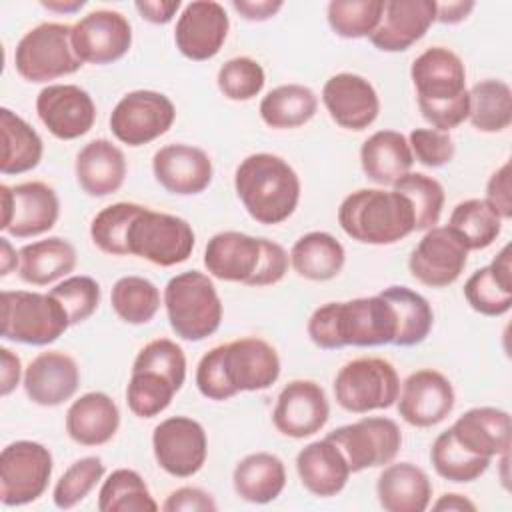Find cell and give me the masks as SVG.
Returning <instances> with one entry per match:
<instances>
[{"label": "cell", "instance_id": "cell-3", "mask_svg": "<svg viewBox=\"0 0 512 512\" xmlns=\"http://www.w3.org/2000/svg\"><path fill=\"white\" fill-rule=\"evenodd\" d=\"M204 266L218 280L260 288L278 284L286 276L290 254L274 240L224 230L206 242Z\"/></svg>", "mask_w": 512, "mask_h": 512}, {"label": "cell", "instance_id": "cell-57", "mask_svg": "<svg viewBox=\"0 0 512 512\" xmlns=\"http://www.w3.org/2000/svg\"><path fill=\"white\" fill-rule=\"evenodd\" d=\"M180 0H138L134 8L150 24H168L180 10Z\"/></svg>", "mask_w": 512, "mask_h": 512}, {"label": "cell", "instance_id": "cell-10", "mask_svg": "<svg viewBox=\"0 0 512 512\" xmlns=\"http://www.w3.org/2000/svg\"><path fill=\"white\" fill-rule=\"evenodd\" d=\"M196 234L188 220L144 208L128 230V254L170 268L190 258Z\"/></svg>", "mask_w": 512, "mask_h": 512}, {"label": "cell", "instance_id": "cell-12", "mask_svg": "<svg viewBox=\"0 0 512 512\" xmlns=\"http://www.w3.org/2000/svg\"><path fill=\"white\" fill-rule=\"evenodd\" d=\"M174 120L176 108L166 94L132 90L116 102L108 124L118 142L138 148L166 134Z\"/></svg>", "mask_w": 512, "mask_h": 512}, {"label": "cell", "instance_id": "cell-54", "mask_svg": "<svg viewBox=\"0 0 512 512\" xmlns=\"http://www.w3.org/2000/svg\"><path fill=\"white\" fill-rule=\"evenodd\" d=\"M164 512H214L218 510V504L210 492L198 486H180L172 490L164 504Z\"/></svg>", "mask_w": 512, "mask_h": 512}, {"label": "cell", "instance_id": "cell-51", "mask_svg": "<svg viewBox=\"0 0 512 512\" xmlns=\"http://www.w3.org/2000/svg\"><path fill=\"white\" fill-rule=\"evenodd\" d=\"M50 294L62 304V308L68 314L70 326L86 322L100 306L102 290L100 284L86 274L68 276L62 282H58Z\"/></svg>", "mask_w": 512, "mask_h": 512}, {"label": "cell", "instance_id": "cell-20", "mask_svg": "<svg viewBox=\"0 0 512 512\" xmlns=\"http://www.w3.org/2000/svg\"><path fill=\"white\" fill-rule=\"evenodd\" d=\"M36 114L58 140H76L96 122L92 96L76 84H48L36 96Z\"/></svg>", "mask_w": 512, "mask_h": 512}, {"label": "cell", "instance_id": "cell-52", "mask_svg": "<svg viewBox=\"0 0 512 512\" xmlns=\"http://www.w3.org/2000/svg\"><path fill=\"white\" fill-rule=\"evenodd\" d=\"M132 370H154L168 378L176 390H180L186 380V354L174 340L154 338L140 348Z\"/></svg>", "mask_w": 512, "mask_h": 512}, {"label": "cell", "instance_id": "cell-25", "mask_svg": "<svg viewBox=\"0 0 512 512\" xmlns=\"http://www.w3.org/2000/svg\"><path fill=\"white\" fill-rule=\"evenodd\" d=\"M434 22L436 0H386L370 42L382 52H404L424 38Z\"/></svg>", "mask_w": 512, "mask_h": 512}, {"label": "cell", "instance_id": "cell-39", "mask_svg": "<svg viewBox=\"0 0 512 512\" xmlns=\"http://www.w3.org/2000/svg\"><path fill=\"white\" fill-rule=\"evenodd\" d=\"M380 294L392 304L396 314L398 330L394 346H416L424 342L434 324L430 302L408 286H388Z\"/></svg>", "mask_w": 512, "mask_h": 512}, {"label": "cell", "instance_id": "cell-32", "mask_svg": "<svg viewBox=\"0 0 512 512\" xmlns=\"http://www.w3.org/2000/svg\"><path fill=\"white\" fill-rule=\"evenodd\" d=\"M464 298L482 316H502L512 308V260L506 244L488 266L470 274L464 284Z\"/></svg>", "mask_w": 512, "mask_h": 512}, {"label": "cell", "instance_id": "cell-24", "mask_svg": "<svg viewBox=\"0 0 512 512\" xmlns=\"http://www.w3.org/2000/svg\"><path fill=\"white\" fill-rule=\"evenodd\" d=\"M152 172L166 192L176 196H194L210 186L214 166L202 148L176 142L154 152Z\"/></svg>", "mask_w": 512, "mask_h": 512}, {"label": "cell", "instance_id": "cell-44", "mask_svg": "<svg viewBox=\"0 0 512 512\" xmlns=\"http://www.w3.org/2000/svg\"><path fill=\"white\" fill-rule=\"evenodd\" d=\"M430 462L440 478L456 484H468L478 480L488 470L492 458L478 456L462 448L448 428L432 442Z\"/></svg>", "mask_w": 512, "mask_h": 512}, {"label": "cell", "instance_id": "cell-8", "mask_svg": "<svg viewBox=\"0 0 512 512\" xmlns=\"http://www.w3.org/2000/svg\"><path fill=\"white\" fill-rule=\"evenodd\" d=\"M400 378L394 364L380 356H360L346 362L334 376V398L352 414L386 410L396 404Z\"/></svg>", "mask_w": 512, "mask_h": 512}, {"label": "cell", "instance_id": "cell-48", "mask_svg": "<svg viewBox=\"0 0 512 512\" xmlns=\"http://www.w3.org/2000/svg\"><path fill=\"white\" fill-rule=\"evenodd\" d=\"M178 390L174 384L154 370H132L126 386V404L138 418H154L162 414Z\"/></svg>", "mask_w": 512, "mask_h": 512}, {"label": "cell", "instance_id": "cell-56", "mask_svg": "<svg viewBox=\"0 0 512 512\" xmlns=\"http://www.w3.org/2000/svg\"><path fill=\"white\" fill-rule=\"evenodd\" d=\"M282 0H232V8L248 22H264L282 10Z\"/></svg>", "mask_w": 512, "mask_h": 512}, {"label": "cell", "instance_id": "cell-6", "mask_svg": "<svg viewBox=\"0 0 512 512\" xmlns=\"http://www.w3.org/2000/svg\"><path fill=\"white\" fill-rule=\"evenodd\" d=\"M162 302L174 334L188 342L212 336L222 324V300L212 278L200 270L176 274L164 286Z\"/></svg>", "mask_w": 512, "mask_h": 512}, {"label": "cell", "instance_id": "cell-35", "mask_svg": "<svg viewBox=\"0 0 512 512\" xmlns=\"http://www.w3.org/2000/svg\"><path fill=\"white\" fill-rule=\"evenodd\" d=\"M234 492L250 504H268L276 500L286 486L284 462L270 452L244 456L232 472Z\"/></svg>", "mask_w": 512, "mask_h": 512}, {"label": "cell", "instance_id": "cell-7", "mask_svg": "<svg viewBox=\"0 0 512 512\" xmlns=\"http://www.w3.org/2000/svg\"><path fill=\"white\" fill-rule=\"evenodd\" d=\"M0 308V332L10 342L48 346L70 328L66 310L50 292L4 290Z\"/></svg>", "mask_w": 512, "mask_h": 512}, {"label": "cell", "instance_id": "cell-9", "mask_svg": "<svg viewBox=\"0 0 512 512\" xmlns=\"http://www.w3.org/2000/svg\"><path fill=\"white\" fill-rule=\"evenodd\" d=\"M16 72L26 82H48L82 68V60L72 46V26L62 22H42L30 28L14 50Z\"/></svg>", "mask_w": 512, "mask_h": 512}, {"label": "cell", "instance_id": "cell-33", "mask_svg": "<svg viewBox=\"0 0 512 512\" xmlns=\"http://www.w3.org/2000/svg\"><path fill=\"white\" fill-rule=\"evenodd\" d=\"M414 156L408 138L396 130H378L360 146V166L368 180L378 186H394L412 172Z\"/></svg>", "mask_w": 512, "mask_h": 512}, {"label": "cell", "instance_id": "cell-14", "mask_svg": "<svg viewBox=\"0 0 512 512\" xmlns=\"http://www.w3.org/2000/svg\"><path fill=\"white\" fill-rule=\"evenodd\" d=\"M0 230L14 238L40 236L54 228L60 216V200L52 186L40 180L16 186H0Z\"/></svg>", "mask_w": 512, "mask_h": 512}, {"label": "cell", "instance_id": "cell-58", "mask_svg": "<svg viewBox=\"0 0 512 512\" xmlns=\"http://www.w3.org/2000/svg\"><path fill=\"white\" fill-rule=\"evenodd\" d=\"M0 394L8 396L10 392L16 390V386L20 384L22 376V362L18 358V354H14L10 348L2 346L0 348Z\"/></svg>", "mask_w": 512, "mask_h": 512}, {"label": "cell", "instance_id": "cell-45", "mask_svg": "<svg viewBox=\"0 0 512 512\" xmlns=\"http://www.w3.org/2000/svg\"><path fill=\"white\" fill-rule=\"evenodd\" d=\"M146 206L136 202H116L102 208L90 222V238L98 250L110 256L128 254V230Z\"/></svg>", "mask_w": 512, "mask_h": 512}, {"label": "cell", "instance_id": "cell-15", "mask_svg": "<svg viewBox=\"0 0 512 512\" xmlns=\"http://www.w3.org/2000/svg\"><path fill=\"white\" fill-rule=\"evenodd\" d=\"M152 452L166 474L174 478H190L198 474L206 462V430L190 416H170L154 426Z\"/></svg>", "mask_w": 512, "mask_h": 512}, {"label": "cell", "instance_id": "cell-60", "mask_svg": "<svg viewBox=\"0 0 512 512\" xmlns=\"http://www.w3.org/2000/svg\"><path fill=\"white\" fill-rule=\"evenodd\" d=\"M432 510H438V512H476V504L464 494L446 492L432 504Z\"/></svg>", "mask_w": 512, "mask_h": 512}, {"label": "cell", "instance_id": "cell-62", "mask_svg": "<svg viewBox=\"0 0 512 512\" xmlns=\"http://www.w3.org/2000/svg\"><path fill=\"white\" fill-rule=\"evenodd\" d=\"M40 6L58 14H74L86 6L84 0H40Z\"/></svg>", "mask_w": 512, "mask_h": 512}, {"label": "cell", "instance_id": "cell-61", "mask_svg": "<svg viewBox=\"0 0 512 512\" xmlns=\"http://www.w3.org/2000/svg\"><path fill=\"white\" fill-rule=\"evenodd\" d=\"M20 252H16L8 238H0V276H8L12 270H18Z\"/></svg>", "mask_w": 512, "mask_h": 512}, {"label": "cell", "instance_id": "cell-47", "mask_svg": "<svg viewBox=\"0 0 512 512\" xmlns=\"http://www.w3.org/2000/svg\"><path fill=\"white\" fill-rule=\"evenodd\" d=\"M384 10L382 0H332L326 18L332 32L340 38H370Z\"/></svg>", "mask_w": 512, "mask_h": 512}, {"label": "cell", "instance_id": "cell-50", "mask_svg": "<svg viewBox=\"0 0 512 512\" xmlns=\"http://www.w3.org/2000/svg\"><path fill=\"white\" fill-rule=\"evenodd\" d=\"M216 84L228 100L248 102L262 92L266 72L258 60L250 56H236L220 66Z\"/></svg>", "mask_w": 512, "mask_h": 512}, {"label": "cell", "instance_id": "cell-4", "mask_svg": "<svg viewBox=\"0 0 512 512\" xmlns=\"http://www.w3.org/2000/svg\"><path fill=\"white\" fill-rule=\"evenodd\" d=\"M234 188L250 218L266 226L288 220L298 208L302 190L296 170L270 152L246 156L234 172Z\"/></svg>", "mask_w": 512, "mask_h": 512}, {"label": "cell", "instance_id": "cell-41", "mask_svg": "<svg viewBox=\"0 0 512 512\" xmlns=\"http://www.w3.org/2000/svg\"><path fill=\"white\" fill-rule=\"evenodd\" d=\"M502 222L484 198H468L452 208L448 226L464 240L468 250H484L500 236Z\"/></svg>", "mask_w": 512, "mask_h": 512}, {"label": "cell", "instance_id": "cell-59", "mask_svg": "<svg viewBox=\"0 0 512 512\" xmlns=\"http://www.w3.org/2000/svg\"><path fill=\"white\" fill-rule=\"evenodd\" d=\"M474 2L470 0H454V2H436V22L442 24H460L474 10Z\"/></svg>", "mask_w": 512, "mask_h": 512}, {"label": "cell", "instance_id": "cell-23", "mask_svg": "<svg viewBox=\"0 0 512 512\" xmlns=\"http://www.w3.org/2000/svg\"><path fill=\"white\" fill-rule=\"evenodd\" d=\"M322 102L330 118L344 130L362 132L380 114L376 88L360 74L338 72L324 82Z\"/></svg>", "mask_w": 512, "mask_h": 512}, {"label": "cell", "instance_id": "cell-29", "mask_svg": "<svg viewBox=\"0 0 512 512\" xmlns=\"http://www.w3.org/2000/svg\"><path fill=\"white\" fill-rule=\"evenodd\" d=\"M456 442L472 454L494 458L510 450V414L494 406L466 410L450 426Z\"/></svg>", "mask_w": 512, "mask_h": 512}, {"label": "cell", "instance_id": "cell-27", "mask_svg": "<svg viewBox=\"0 0 512 512\" xmlns=\"http://www.w3.org/2000/svg\"><path fill=\"white\" fill-rule=\"evenodd\" d=\"M126 172L124 152L108 138L90 140L78 150L74 160L76 182L92 198L118 192L126 180Z\"/></svg>", "mask_w": 512, "mask_h": 512}, {"label": "cell", "instance_id": "cell-46", "mask_svg": "<svg viewBox=\"0 0 512 512\" xmlns=\"http://www.w3.org/2000/svg\"><path fill=\"white\" fill-rule=\"evenodd\" d=\"M392 190L410 200L414 210V230H430L438 224L446 196L436 178L422 172H408L394 182Z\"/></svg>", "mask_w": 512, "mask_h": 512}, {"label": "cell", "instance_id": "cell-21", "mask_svg": "<svg viewBox=\"0 0 512 512\" xmlns=\"http://www.w3.org/2000/svg\"><path fill=\"white\" fill-rule=\"evenodd\" d=\"M330 418V402L324 388L314 380H292L276 398L272 410L274 428L288 438H310Z\"/></svg>", "mask_w": 512, "mask_h": 512}, {"label": "cell", "instance_id": "cell-5", "mask_svg": "<svg viewBox=\"0 0 512 512\" xmlns=\"http://www.w3.org/2000/svg\"><path fill=\"white\" fill-rule=\"evenodd\" d=\"M338 224L360 244L388 246L414 232V210L396 190L360 188L340 202Z\"/></svg>", "mask_w": 512, "mask_h": 512}, {"label": "cell", "instance_id": "cell-18", "mask_svg": "<svg viewBox=\"0 0 512 512\" xmlns=\"http://www.w3.org/2000/svg\"><path fill=\"white\" fill-rule=\"evenodd\" d=\"M230 30L226 8L216 0H194L184 6L176 20L174 42L182 56L194 62L214 58Z\"/></svg>", "mask_w": 512, "mask_h": 512}, {"label": "cell", "instance_id": "cell-42", "mask_svg": "<svg viewBox=\"0 0 512 512\" xmlns=\"http://www.w3.org/2000/svg\"><path fill=\"white\" fill-rule=\"evenodd\" d=\"M158 508L148 484L132 468H116L98 492L100 512H156Z\"/></svg>", "mask_w": 512, "mask_h": 512}, {"label": "cell", "instance_id": "cell-16", "mask_svg": "<svg viewBox=\"0 0 512 512\" xmlns=\"http://www.w3.org/2000/svg\"><path fill=\"white\" fill-rule=\"evenodd\" d=\"M468 252L450 226H432L410 252L408 270L424 286L446 288L464 272Z\"/></svg>", "mask_w": 512, "mask_h": 512}, {"label": "cell", "instance_id": "cell-37", "mask_svg": "<svg viewBox=\"0 0 512 512\" xmlns=\"http://www.w3.org/2000/svg\"><path fill=\"white\" fill-rule=\"evenodd\" d=\"M0 132H2V160L0 172L4 176L24 174L34 170L44 154V142L40 134L10 108H0Z\"/></svg>", "mask_w": 512, "mask_h": 512}, {"label": "cell", "instance_id": "cell-34", "mask_svg": "<svg viewBox=\"0 0 512 512\" xmlns=\"http://www.w3.org/2000/svg\"><path fill=\"white\" fill-rule=\"evenodd\" d=\"M18 276L32 286H48L68 276L78 262L72 242L60 236H50L22 246Z\"/></svg>", "mask_w": 512, "mask_h": 512}, {"label": "cell", "instance_id": "cell-26", "mask_svg": "<svg viewBox=\"0 0 512 512\" xmlns=\"http://www.w3.org/2000/svg\"><path fill=\"white\" fill-rule=\"evenodd\" d=\"M26 396L46 408L68 402L80 386V368L76 360L62 350L40 352L24 370Z\"/></svg>", "mask_w": 512, "mask_h": 512}, {"label": "cell", "instance_id": "cell-55", "mask_svg": "<svg viewBox=\"0 0 512 512\" xmlns=\"http://www.w3.org/2000/svg\"><path fill=\"white\" fill-rule=\"evenodd\" d=\"M512 186H510V162L506 160L492 172L486 184V202L496 210L502 220L512 218Z\"/></svg>", "mask_w": 512, "mask_h": 512}, {"label": "cell", "instance_id": "cell-40", "mask_svg": "<svg viewBox=\"0 0 512 512\" xmlns=\"http://www.w3.org/2000/svg\"><path fill=\"white\" fill-rule=\"evenodd\" d=\"M468 98V120L478 132L496 134L512 124V90L504 80H480L468 90Z\"/></svg>", "mask_w": 512, "mask_h": 512}, {"label": "cell", "instance_id": "cell-19", "mask_svg": "<svg viewBox=\"0 0 512 512\" xmlns=\"http://www.w3.org/2000/svg\"><path fill=\"white\" fill-rule=\"evenodd\" d=\"M396 404L406 424L430 428L448 418L454 410L456 394L448 376L434 368H422L402 382Z\"/></svg>", "mask_w": 512, "mask_h": 512}, {"label": "cell", "instance_id": "cell-22", "mask_svg": "<svg viewBox=\"0 0 512 512\" xmlns=\"http://www.w3.org/2000/svg\"><path fill=\"white\" fill-rule=\"evenodd\" d=\"M418 104H446L466 90V68L462 58L446 46H432L418 54L410 66Z\"/></svg>", "mask_w": 512, "mask_h": 512}, {"label": "cell", "instance_id": "cell-17", "mask_svg": "<svg viewBox=\"0 0 512 512\" xmlns=\"http://www.w3.org/2000/svg\"><path fill=\"white\" fill-rule=\"evenodd\" d=\"M72 46L82 64H112L128 54L132 26L122 12L98 8L72 26Z\"/></svg>", "mask_w": 512, "mask_h": 512}, {"label": "cell", "instance_id": "cell-28", "mask_svg": "<svg viewBox=\"0 0 512 512\" xmlns=\"http://www.w3.org/2000/svg\"><path fill=\"white\" fill-rule=\"evenodd\" d=\"M296 472L302 486L318 498L340 494L352 474L346 456L328 438L314 440L298 452Z\"/></svg>", "mask_w": 512, "mask_h": 512}, {"label": "cell", "instance_id": "cell-1", "mask_svg": "<svg viewBox=\"0 0 512 512\" xmlns=\"http://www.w3.org/2000/svg\"><path fill=\"white\" fill-rule=\"evenodd\" d=\"M280 376L276 348L258 338L246 336L210 348L196 366V388L208 400H228L238 392L270 388Z\"/></svg>", "mask_w": 512, "mask_h": 512}, {"label": "cell", "instance_id": "cell-53", "mask_svg": "<svg viewBox=\"0 0 512 512\" xmlns=\"http://www.w3.org/2000/svg\"><path fill=\"white\" fill-rule=\"evenodd\" d=\"M408 144L412 156L428 168H440L448 164L456 152L452 136L436 128H414L408 136Z\"/></svg>", "mask_w": 512, "mask_h": 512}, {"label": "cell", "instance_id": "cell-13", "mask_svg": "<svg viewBox=\"0 0 512 512\" xmlns=\"http://www.w3.org/2000/svg\"><path fill=\"white\" fill-rule=\"evenodd\" d=\"M348 460L350 472L390 464L402 448L400 426L386 416H364L326 434Z\"/></svg>", "mask_w": 512, "mask_h": 512}, {"label": "cell", "instance_id": "cell-31", "mask_svg": "<svg viewBox=\"0 0 512 512\" xmlns=\"http://www.w3.org/2000/svg\"><path fill=\"white\" fill-rule=\"evenodd\" d=\"M376 496L386 512H424L432 500V482L412 462L386 464L376 480Z\"/></svg>", "mask_w": 512, "mask_h": 512}, {"label": "cell", "instance_id": "cell-43", "mask_svg": "<svg viewBox=\"0 0 512 512\" xmlns=\"http://www.w3.org/2000/svg\"><path fill=\"white\" fill-rule=\"evenodd\" d=\"M110 304L122 322L142 326L160 310V290L144 276H122L112 286Z\"/></svg>", "mask_w": 512, "mask_h": 512}, {"label": "cell", "instance_id": "cell-2", "mask_svg": "<svg viewBox=\"0 0 512 512\" xmlns=\"http://www.w3.org/2000/svg\"><path fill=\"white\" fill-rule=\"evenodd\" d=\"M306 330L318 348L340 350L394 344L398 324L392 304L378 292L376 296L318 306L310 314Z\"/></svg>", "mask_w": 512, "mask_h": 512}, {"label": "cell", "instance_id": "cell-36", "mask_svg": "<svg viewBox=\"0 0 512 512\" xmlns=\"http://www.w3.org/2000/svg\"><path fill=\"white\" fill-rule=\"evenodd\" d=\"M344 262V246L324 230L306 232L290 250V266L294 272L312 282H328L336 278L342 272Z\"/></svg>", "mask_w": 512, "mask_h": 512}, {"label": "cell", "instance_id": "cell-38", "mask_svg": "<svg viewBox=\"0 0 512 512\" xmlns=\"http://www.w3.org/2000/svg\"><path fill=\"white\" fill-rule=\"evenodd\" d=\"M318 110V96L304 84H282L260 100V118L274 130H290L308 124Z\"/></svg>", "mask_w": 512, "mask_h": 512}, {"label": "cell", "instance_id": "cell-11", "mask_svg": "<svg viewBox=\"0 0 512 512\" xmlns=\"http://www.w3.org/2000/svg\"><path fill=\"white\" fill-rule=\"evenodd\" d=\"M50 450L34 440L10 442L0 452V500L4 506H24L38 500L52 478Z\"/></svg>", "mask_w": 512, "mask_h": 512}, {"label": "cell", "instance_id": "cell-30", "mask_svg": "<svg viewBox=\"0 0 512 512\" xmlns=\"http://www.w3.org/2000/svg\"><path fill=\"white\" fill-rule=\"evenodd\" d=\"M120 428L118 404L106 392H86L66 412V432L80 446H102Z\"/></svg>", "mask_w": 512, "mask_h": 512}, {"label": "cell", "instance_id": "cell-49", "mask_svg": "<svg viewBox=\"0 0 512 512\" xmlns=\"http://www.w3.org/2000/svg\"><path fill=\"white\" fill-rule=\"evenodd\" d=\"M104 472L106 466L100 456H84L72 462L54 484L52 500L56 508L70 510L80 504L96 488Z\"/></svg>", "mask_w": 512, "mask_h": 512}]
</instances>
